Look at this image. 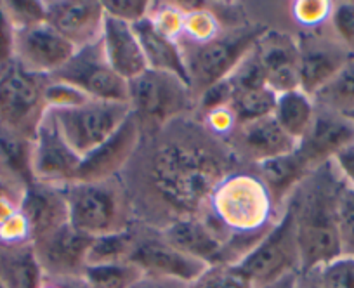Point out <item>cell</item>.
Listing matches in <instances>:
<instances>
[{"label":"cell","instance_id":"1","mask_svg":"<svg viewBox=\"0 0 354 288\" xmlns=\"http://www.w3.org/2000/svg\"><path fill=\"white\" fill-rule=\"evenodd\" d=\"M241 169L248 167L193 113L142 134L120 179L134 222L163 229L205 215L217 186Z\"/></svg>","mask_w":354,"mask_h":288},{"label":"cell","instance_id":"2","mask_svg":"<svg viewBox=\"0 0 354 288\" xmlns=\"http://www.w3.org/2000/svg\"><path fill=\"white\" fill-rule=\"evenodd\" d=\"M344 186L346 182L332 160L315 169L285 203L294 215L301 271L318 269L342 256L337 209Z\"/></svg>","mask_w":354,"mask_h":288},{"label":"cell","instance_id":"3","mask_svg":"<svg viewBox=\"0 0 354 288\" xmlns=\"http://www.w3.org/2000/svg\"><path fill=\"white\" fill-rule=\"evenodd\" d=\"M205 218L230 238L268 231L278 221L280 212L255 169H241L217 186Z\"/></svg>","mask_w":354,"mask_h":288},{"label":"cell","instance_id":"4","mask_svg":"<svg viewBox=\"0 0 354 288\" xmlns=\"http://www.w3.org/2000/svg\"><path fill=\"white\" fill-rule=\"evenodd\" d=\"M68 224L91 238L125 231L134 224L127 193L120 177L64 186Z\"/></svg>","mask_w":354,"mask_h":288},{"label":"cell","instance_id":"5","mask_svg":"<svg viewBox=\"0 0 354 288\" xmlns=\"http://www.w3.org/2000/svg\"><path fill=\"white\" fill-rule=\"evenodd\" d=\"M266 32L259 25L224 26L207 42L181 46L193 96L198 99L203 90L227 79Z\"/></svg>","mask_w":354,"mask_h":288},{"label":"cell","instance_id":"6","mask_svg":"<svg viewBox=\"0 0 354 288\" xmlns=\"http://www.w3.org/2000/svg\"><path fill=\"white\" fill-rule=\"evenodd\" d=\"M129 106L139 120L142 134L188 117L196 111V97L185 80L158 70H146L129 80Z\"/></svg>","mask_w":354,"mask_h":288},{"label":"cell","instance_id":"7","mask_svg":"<svg viewBox=\"0 0 354 288\" xmlns=\"http://www.w3.org/2000/svg\"><path fill=\"white\" fill-rule=\"evenodd\" d=\"M254 288H266L301 271L297 233L290 209L281 210L278 221L261 242L233 266Z\"/></svg>","mask_w":354,"mask_h":288},{"label":"cell","instance_id":"8","mask_svg":"<svg viewBox=\"0 0 354 288\" xmlns=\"http://www.w3.org/2000/svg\"><path fill=\"white\" fill-rule=\"evenodd\" d=\"M49 77L26 71L18 61L0 68V131L32 141L47 111Z\"/></svg>","mask_w":354,"mask_h":288},{"label":"cell","instance_id":"9","mask_svg":"<svg viewBox=\"0 0 354 288\" xmlns=\"http://www.w3.org/2000/svg\"><path fill=\"white\" fill-rule=\"evenodd\" d=\"M68 146L80 158L93 153L132 113L129 103L87 99L66 108H47Z\"/></svg>","mask_w":354,"mask_h":288},{"label":"cell","instance_id":"10","mask_svg":"<svg viewBox=\"0 0 354 288\" xmlns=\"http://www.w3.org/2000/svg\"><path fill=\"white\" fill-rule=\"evenodd\" d=\"M49 79L75 87L88 99L129 103V82L108 64L101 40L78 49Z\"/></svg>","mask_w":354,"mask_h":288},{"label":"cell","instance_id":"11","mask_svg":"<svg viewBox=\"0 0 354 288\" xmlns=\"http://www.w3.org/2000/svg\"><path fill=\"white\" fill-rule=\"evenodd\" d=\"M295 42L299 54V84L302 93L311 97L354 57L333 35L328 23L318 28L301 30L295 35Z\"/></svg>","mask_w":354,"mask_h":288},{"label":"cell","instance_id":"12","mask_svg":"<svg viewBox=\"0 0 354 288\" xmlns=\"http://www.w3.org/2000/svg\"><path fill=\"white\" fill-rule=\"evenodd\" d=\"M136 243L129 262L134 264L146 276H160L193 283L205 273L207 266L202 260L177 250L162 236L160 229L134 222Z\"/></svg>","mask_w":354,"mask_h":288},{"label":"cell","instance_id":"13","mask_svg":"<svg viewBox=\"0 0 354 288\" xmlns=\"http://www.w3.org/2000/svg\"><path fill=\"white\" fill-rule=\"evenodd\" d=\"M82 158L68 146V142L57 131L49 110L37 127L30 150V172L33 182L64 188L77 181V172Z\"/></svg>","mask_w":354,"mask_h":288},{"label":"cell","instance_id":"14","mask_svg":"<svg viewBox=\"0 0 354 288\" xmlns=\"http://www.w3.org/2000/svg\"><path fill=\"white\" fill-rule=\"evenodd\" d=\"M77 52V47L68 42L46 21L16 30L15 61L26 71L40 77H53Z\"/></svg>","mask_w":354,"mask_h":288},{"label":"cell","instance_id":"15","mask_svg":"<svg viewBox=\"0 0 354 288\" xmlns=\"http://www.w3.org/2000/svg\"><path fill=\"white\" fill-rule=\"evenodd\" d=\"M142 139V128L134 115L120 125L117 132L100 148L82 158L77 172L78 182H101L120 177L134 158ZM75 181V182H77Z\"/></svg>","mask_w":354,"mask_h":288},{"label":"cell","instance_id":"16","mask_svg":"<svg viewBox=\"0 0 354 288\" xmlns=\"http://www.w3.org/2000/svg\"><path fill=\"white\" fill-rule=\"evenodd\" d=\"M91 236L75 231L70 224L42 236L32 243L33 253L44 278L64 280L84 276Z\"/></svg>","mask_w":354,"mask_h":288},{"label":"cell","instance_id":"17","mask_svg":"<svg viewBox=\"0 0 354 288\" xmlns=\"http://www.w3.org/2000/svg\"><path fill=\"white\" fill-rule=\"evenodd\" d=\"M224 142L248 169L257 167L262 162L273 160L281 155L292 153L297 148V142L285 134L274 117L236 125Z\"/></svg>","mask_w":354,"mask_h":288},{"label":"cell","instance_id":"18","mask_svg":"<svg viewBox=\"0 0 354 288\" xmlns=\"http://www.w3.org/2000/svg\"><path fill=\"white\" fill-rule=\"evenodd\" d=\"M106 12L97 0H53L46 2V23L75 47L93 46L103 35Z\"/></svg>","mask_w":354,"mask_h":288},{"label":"cell","instance_id":"19","mask_svg":"<svg viewBox=\"0 0 354 288\" xmlns=\"http://www.w3.org/2000/svg\"><path fill=\"white\" fill-rule=\"evenodd\" d=\"M351 144H354V122L347 115L316 106L315 120L295 150L315 171Z\"/></svg>","mask_w":354,"mask_h":288},{"label":"cell","instance_id":"20","mask_svg":"<svg viewBox=\"0 0 354 288\" xmlns=\"http://www.w3.org/2000/svg\"><path fill=\"white\" fill-rule=\"evenodd\" d=\"M266 71V84L273 93L285 94L301 89L299 84V54L294 35L268 32L255 46Z\"/></svg>","mask_w":354,"mask_h":288},{"label":"cell","instance_id":"21","mask_svg":"<svg viewBox=\"0 0 354 288\" xmlns=\"http://www.w3.org/2000/svg\"><path fill=\"white\" fill-rule=\"evenodd\" d=\"M163 238L177 250L202 260L207 266H219L227 236L205 215L186 218L160 229Z\"/></svg>","mask_w":354,"mask_h":288},{"label":"cell","instance_id":"22","mask_svg":"<svg viewBox=\"0 0 354 288\" xmlns=\"http://www.w3.org/2000/svg\"><path fill=\"white\" fill-rule=\"evenodd\" d=\"M19 212L32 233V243L68 224V205L63 188L32 182L23 193Z\"/></svg>","mask_w":354,"mask_h":288},{"label":"cell","instance_id":"23","mask_svg":"<svg viewBox=\"0 0 354 288\" xmlns=\"http://www.w3.org/2000/svg\"><path fill=\"white\" fill-rule=\"evenodd\" d=\"M101 46H103L108 64L127 82L148 70V63L134 32V26L129 23L106 16Z\"/></svg>","mask_w":354,"mask_h":288},{"label":"cell","instance_id":"24","mask_svg":"<svg viewBox=\"0 0 354 288\" xmlns=\"http://www.w3.org/2000/svg\"><path fill=\"white\" fill-rule=\"evenodd\" d=\"M132 26H134V32L142 47L149 70L172 73V75H177L189 86L185 56H183L179 42L167 35V33H163L149 16Z\"/></svg>","mask_w":354,"mask_h":288},{"label":"cell","instance_id":"25","mask_svg":"<svg viewBox=\"0 0 354 288\" xmlns=\"http://www.w3.org/2000/svg\"><path fill=\"white\" fill-rule=\"evenodd\" d=\"M254 169L270 193L274 209L280 213L292 193L313 172V169L306 164L297 150L273 158V160L262 162Z\"/></svg>","mask_w":354,"mask_h":288},{"label":"cell","instance_id":"26","mask_svg":"<svg viewBox=\"0 0 354 288\" xmlns=\"http://www.w3.org/2000/svg\"><path fill=\"white\" fill-rule=\"evenodd\" d=\"M0 278L9 288H40L44 274L35 259L32 243L0 247Z\"/></svg>","mask_w":354,"mask_h":288},{"label":"cell","instance_id":"27","mask_svg":"<svg viewBox=\"0 0 354 288\" xmlns=\"http://www.w3.org/2000/svg\"><path fill=\"white\" fill-rule=\"evenodd\" d=\"M316 104L311 96L302 93L301 89L290 93L278 94L277 108H274V120L278 122L285 134L301 142L308 134L313 120H315Z\"/></svg>","mask_w":354,"mask_h":288},{"label":"cell","instance_id":"28","mask_svg":"<svg viewBox=\"0 0 354 288\" xmlns=\"http://www.w3.org/2000/svg\"><path fill=\"white\" fill-rule=\"evenodd\" d=\"M318 108L347 115L354 113V57L313 96Z\"/></svg>","mask_w":354,"mask_h":288},{"label":"cell","instance_id":"29","mask_svg":"<svg viewBox=\"0 0 354 288\" xmlns=\"http://www.w3.org/2000/svg\"><path fill=\"white\" fill-rule=\"evenodd\" d=\"M136 228L134 224L129 229L113 235H104L93 238V243L87 252V266H100V264L127 262L134 250Z\"/></svg>","mask_w":354,"mask_h":288},{"label":"cell","instance_id":"30","mask_svg":"<svg viewBox=\"0 0 354 288\" xmlns=\"http://www.w3.org/2000/svg\"><path fill=\"white\" fill-rule=\"evenodd\" d=\"M277 99L278 94L273 93L270 87L241 90V93L234 94L230 110L236 120V125L247 124V122L273 117Z\"/></svg>","mask_w":354,"mask_h":288},{"label":"cell","instance_id":"31","mask_svg":"<svg viewBox=\"0 0 354 288\" xmlns=\"http://www.w3.org/2000/svg\"><path fill=\"white\" fill-rule=\"evenodd\" d=\"M145 274L132 262L100 264L87 266L84 271V280L91 288H131Z\"/></svg>","mask_w":354,"mask_h":288},{"label":"cell","instance_id":"32","mask_svg":"<svg viewBox=\"0 0 354 288\" xmlns=\"http://www.w3.org/2000/svg\"><path fill=\"white\" fill-rule=\"evenodd\" d=\"M223 28L224 26L221 25L219 18L210 9H205L203 4H200L198 8L193 4L192 9L185 11L183 32L177 42H179V46L203 44L214 39Z\"/></svg>","mask_w":354,"mask_h":288},{"label":"cell","instance_id":"33","mask_svg":"<svg viewBox=\"0 0 354 288\" xmlns=\"http://www.w3.org/2000/svg\"><path fill=\"white\" fill-rule=\"evenodd\" d=\"M337 229H339L342 256L354 257V189L344 186L337 209Z\"/></svg>","mask_w":354,"mask_h":288},{"label":"cell","instance_id":"34","mask_svg":"<svg viewBox=\"0 0 354 288\" xmlns=\"http://www.w3.org/2000/svg\"><path fill=\"white\" fill-rule=\"evenodd\" d=\"M326 23L333 35L354 56V2H333Z\"/></svg>","mask_w":354,"mask_h":288},{"label":"cell","instance_id":"35","mask_svg":"<svg viewBox=\"0 0 354 288\" xmlns=\"http://www.w3.org/2000/svg\"><path fill=\"white\" fill-rule=\"evenodd\" d=\"M188 288H254L231 266H209Z\"/></svg>","mask_w":354,"mask_h":288},{"label":"cell","instance_id":"36","mask_svg":"<svg viewBox=\"0 0 354 288\" xmlns=\"http://www.w3.org/2000/svg\"><path fill=\"white\" fill-rule=\"evenodd\" d=\"M4 8L16 30L46 21V2H37V0H6Z\"/></svg>","mask_w":354,"mask_h":288},{"label":"cell","instance_id":"37","mask_svg":"<svg viewBox=\"0 0 354 288\" xmlns=\"http://www.w3.org/2000/svg\"><path fill=\"white\" fill-rule=\"evenodd\" d=\"M318 271L325 288H354V257L340 256Z\"/></svg>","mask_w":354,"mask_h":288},{"label":"cell","instance_id":"38","mask_svg":"<svg viewBox=\"0 0 354 288\" xmlns=\"http://www.w3.org/2000/svg\"><path fill=\"white\" fill-rule=\"evenodd\" d=\"M103 8L106 16L120 19L129 25H136L148 18L153 2H148V0H108V2H103Z\"/></svg>","mask_w":354,"mask_h":288},{"label":"cell","instance_id":"39","mask_svg":"<svg viewBox=\"0 0 354 288\" xmlns=\"http://www.w3.org/2000/svg\"><path fill=\"white\" fill-rule=\"evenodd\" d=\"M330 11H332V2H323V0H302L295 2L294 6L295 21L302 26V30L326 25Z\"/></svg>","mask_w":354,"mask_h":288},{"label":"cell","instance_id":"40","mask_svg":"<svg viewBox=\"0 0 354 288\" xmlns=\"http://www.w3.org/2000/svg\"><path fill=\"white\" fill-rule=\"evenodd\" d=\"M16 46V28L4 8V2H0V68L8 66L15 61Z\"/></svg>","mask_w":354,"mask_h":288},{"label":"cell","instance_id":"41","mask_svg":"<svg viewBox=\"0 0 354 288\" xmlns=\"http://www.w3.org/2000/svg\"><path fill=\"white\" fill-rule=\"evenodd\" d=\"M333 164H335L339 174L342 175L344 182H346L351 189H354V144L344 148V150L333 158Z\"/></svg>","mask_w":354,"mask_h":288},{"label":"cell","instance_id":"42","mask_svg":"<svg viewBox=\"0 0 354 288\" xmlns=\"http://www.w3.org/2000/svg\"><path fill=\"white\" fill-rule=\"evenodd\" d=\"M188 283H183L179 280H170V278L160 276H142L138 283L132 285L131 288H188Z\"/></svg>","mask_w":354,"mask_h":288},{"label":"cell","instance_id":"43","mask_svg":"<svg viewBox=\"0 0 354 288\" xmlns=\"http://www.w3.org/2000/svg\"><path fill=\"white\" fill-rule=\"evenodd\" d=\"M294 288H325L319 278L318 269H309V271H299L295 274V283Z\"/></svg>","mask_w":354,"mask_h":288},{"label":"cell","instance_id":"44","mask_svg":"<svg viewBox=\"0 0 354 288\" xmlns=\"http://www.w3.org/2000/svg\"><path fill=\"white\" fill-rule=\"evenodd\" d=\"M61 288H91V285L84 280V276L78 278H64V280H56Z\"/></svg>","mask_w":354,"mask_h":288},{"label":"cell","instance_id":"45","mask_svg":"<svg viewBox=\"0 0 354 288\" xmlns=\"http://www.w3.org/2000/svg\"><path fill=\"white\" fill-rule=\"evenodd\" d=\"M297 274V273H295ZM295 274H290V276L283 278V280L277 281V283L270 285V287L266 288H294V283H295Z\"/></svg>","mask_w":354,"mask_h":288},{"label":"cell","instance_id":"46","mask_svg":"<svg viewBox=\"0 0 354 288\" xmlns=\"http://www.w3.org/2000/svg\"><path fill=\"white\" fill-rule=\"evenodd\" d=\"M40 288H61L59 283L56 280H50V278H44Z\"/></svg>","mask_w":354,"mask_h":288},{"label":"cell","instance_id":"47","mask_svg":"<svg viewBox=\"0 0 354 288\" xmlns=\"http://www.w3.org/2000/svg\"><path fill=\"white\" fill-rule=\"evenodd\" d=\"M0 288H9L8 285H6V281L2 280V278H0Z\"/></svg>","mask_w":354,"mask_h":288},{"label":"cell","instance_id":"48","mask_svg":"<svg viewBox=\"0 0 354 288\" xmlns=\"http://www.w3.org/2000/svg\"><path fill=\"white\" fill-rule=\"evenodd\" d=\"M349 118H351V120L354 122V113H351V115H349Z\"/></svg>","mask_w":354,"mask_h":288}]
</instances>
